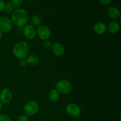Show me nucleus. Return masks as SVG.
<instances>
[{"label":"nucleus","mask_w":121,"mask_h":121,"mask_svg":"<svg viewBox=\"0 0 121 121\" xmlns=\"http://www.w3.org/2000/svg\"><path fill=\"white\" fill-rule=\"evenodd\" d=\"M28 19V13L23 8H17L12 13V22L17 27H23L27 24Z\"/></svg>","instance_id":"1"},{"label":"nucleus","mask_w":121,"mask_h":121,"mask_svg":"<svg viewBox=\"0 0 121 121\" xmlns=\"http://www.w3.org/2000/svg\"><path fill=\"white\" fill-rule=\"evenodd\" d=\"M29 50L28 44L24 41H21L14 45L13 48V53L18 59H26L28 55Z\"/></svg>","instance_id":"2"},{"label":"nucleus","mask_w":121,"mask_h":121,"mask_svg":"<svg viewBox=\"0 0 121 121\" xmlns=\"http://www.w3.org/2000/svg\"><path fill=\"white\" fill-rule=\"evenodd\" d=\"M39 106L37 102L34 100H30L26 103L24 106V111L27 117H30L37 113Z\"/></svg>","instance_id":"3"},{"label":"nucleus","mask_w":121,"mask_h":121,"mask_svg":"<svg viewBox=\"0 0 121 121\" xmlns=\"http://www.w3.org/2000/svg\"><path fill=\"white\" fill-rule=\"evenodd\" d=\"M56 90L63 94H67L72 91V86L70 83L66 80H60L56 84Z\"/></svg>","instance_id":"4"},{"label":"nucleus","mask_w":121,"mask_h":121,"mask_svg":"<svg viewBox=\"0 0 121 121\" xmlns=\"http://www.w3.org/2000/svg\"><path fill=\"white\" fill-rule=\"evenodd\" d=\"M36 34L39 39L44 41L49 39L52 35L50 29L47 26H43V25L38 27Z\"/></svg>","instance_id":"5"},{"label":"nucleus","mask_w":121,"mask_h":121,"mask_svg":"<svg viewBox=\"0 0 121 121\" xmlns=\"http://www.w3.org/2000/svg\"><path fill=\"white\" fill-rule=\"evenodd\" d=\"M13 28L11 19L5 16H0V31L2 33H8Z\"/></svg>","instance_id":"6"},{"label":"nucleus","mask_w":121,"mask_h":121,"mask_svg":"<svg viewBox=\"0 0 121 121\" xmlns=\"http://www.w3.org/2000/svg\"><path fill=\"white\" fill-rule=\"evenodd\" d=\"M13 99V92L10 89L5 87L0 92V102L2 104H8Z\"/></svg>","instance_id":"7"},{"label":"nucleus","mask_w":121,"mask_h":121,"mask_svg":"<svg viewBox=\"0 0 121 121\" xmlns=\"http://www.w3.org/2000/svg\"><path fill=\"white\" fill-rule=\"evenodd\" d=\"M66 111L69 115L76 118L79 117L81 113V108L77 104L71 103L66 106Z\"/></svg>","instance_id":"8"},{"label":"nucleus","mask_w":121,"mask_h":121,"mask_svg":"<svg viewBox=\"0 0 121 121\" xmlns=\"http://www.w3.org/2000/svg\"><path fill=\"white\" fill-rule=\"evenodd\" d=\"M23 33L24 36L28 40H33L36 35V31L35 28L31 25L25 26Z\"/></svg>","instance_id":"9"},{"label":"nucleus","mask_w":121,"mask_h":121,"mask_svg":"<svg viewBox=\"0 0 121 121\" xmlns=\"http://www.w3.org/2000/svg\"><path fill=\"white\" fill-rule=\"evenodd\" d=\"M51 49L53 54L56 56H61L65 53V47L60 43H55L52 44Z\"/></svg>","instance_id":"10"},{"label":"nucleus","mask_w":121,"mask_h":121,"mask_svg":"<svg viewBox=\"0 0 121 121\" xmlns=\"http://www.w3.org/2000/svg\"><path fill=\"white\" fill-rule=\"evenodd\" d=\"M93 30L96 34L102 35L106 33L107 30V26L104 22H98L95 24L93 26Z\"/></svg>","instance_id":"11"},{"label":"nucleus","mask_w":121,"mask_h":121,"mask_svg":"<svg viewBox=\"0 0 121 121\" xmlns=\"http://www.w3.org/2000/svg\"><path fill=\"white\" fill-rule=\"evenodd\" d=\"M108 14L109 17L113 20H117L119 18L121 15L120 11L118 8L115 7H111L108 10Z\"/></svg>","instance_id":"12"},{"label":"nucleus","mask_w":121,"mask_h":121,"mask_svg":"<svg viewBox=\"0 0 121 121\" xmlns=\"http://www.w3.org/2000/svg\"><path fill=\"white\" fill-rule=\"evenodd\" d=\"M108 29L109 31L112 34H116L119 31L120 26L117 21H112L109 24Z\"/></svg>","instance_id":"13"},{"label":"nucleus","mask_w":121,"mask_h":121,"mask_svg":"<svg viewBox=\"0 0 121 121\" xmlns=\"http://www.w3.org/2000/svg\"><path fill=\"white\" fill-rule=\"evenodd\" d=\"M27 64L32 66H37L39 63V58L35 54H30L27 56L26 58Z\"/></svg>","instance_id":"14"},{"label":"nucleus","mask_w":121,"mask_h":121,"mask_svg":"<svg viewBox=\"0 0 121 121\" xmlns=\"http://www.w3.org/2000/svg\"><path fill=\"white\" fill-rule=\"evenodd\" d=\"M59 98V92L56 89H52L48 93V99L52 102H56Z\"/></svg>","instance_id":"15"},{"label":"nucleus","mask_w":121,"mask_h":121,"mask_svg":"<svg viewBox=\"0 0 121 121\" xmlns=\"http://www.w3.org/2000/svg\"><path fill=\"white\" fill-rule=\"evenodd\" d=\"M31 22L33 25L35 26H41L43 22L42 18L40 15H38V14H35V15H33L31 17Z\"/></svg>","instance_id":"16"},{"label":"nucleus","mask_w":121,"mask_h":121,"mask_svg":"<svg viewBox=\"0 0 121 121\" xmlns=\"http://www.w3.org/2000/svg\"><path fill=\"white\" fill-rule=\"evenodd\" d=\"M15 8L14 5L11 3V1H9L7 3H5V7L4 8V11L6 14H12L13 11L15 10Z\"/></svg>","instance_id":"17"},{"label":"nucleus","mask_w":121,"mask_h":121,"mask_svg":"<svg viewBox=\"0 0 121 121\" xmlns=\"http://www.w3.org/2000/svg\"><path fill=\"white\" fill-rule=\"evenodd\" d=\"M43 47L45 49L48 50L52 48V44L51 43V41H48V40H45L43 43Z\"/></svg>","instance_id":"18"},{"label":"nucleus","mask_w":121,"mask_h":121,"mask_svg":"<svg viewBox=\"0 0 121 121\" xmlns=\"http://www.w3.org/2000/svg\"><path fill=\"white\" fill-rule=\"evenodd\" d=\"M0 121H11V119L7 115L0 114Z\"/></svg>","instance_id":"19"},{"label":"nucleus","mask_w":121,"mask_h":121,"mask_svg":"<svg viewBox=\"0 0 121 121\" xmlns=\"http://www.w3.org/2000/svg\"><path fill=\"white\" fill-rule=\"evenodd\" d=\"M11 3L14 5V7H19V6L21 5L22 4L23 0H11Z\"/></svg>","instance_id":"20"},{"label":"nucleus","mask_w":121,"mask_h":121,"mask_svg":"<svg viewBox=\"0 0 121 121\" xmlns=\"http://www.w3.org/2000/svg\"><path fill=\"white\" fill-rule=\"evenodd\" d=\"M28 118L26 115H21L19 116L17 118V121H28Z\"/></svg>","instance_id":"21"},{"label":"nucleus","mask_w":121,"mask_h":121,"mask_svg":"<svg viewBox=\"0 0 121 121\" xmlns=\"http://www.w3.org/2000/svg\"><path fill=\"white\" fill-rule=\"evenodd\" d=\"M19 64H20V66L22 67H25L27 66V65H28L27 62V60L26 59H20V61H19Z\"/></svg>","instance_id":"22"},{"label":"nucleus","mask_w":121,"mask_h":121,"mask_svg":"<svg viewBox=\"0 0 121 121\" xmlns=\"http://www.w3.org/2000/svg\"><path fill=\"white\" fill-rule=\"evenodd\" d=\"M5 7V2L3 0H0V12L4 10Z\"/></svg>","instance_id":"23"},{"label":"nucleus","mask_w":121,"mask_h":121,"mask_svg":"<svg viewBox=\"0 0 121 121\" xmlns=\"http://www.w3.org/2000/svg\"><path fill=\"white\" fill-rule=\"evenodd\" d=\"M100 4L102 5H108L112 2V0H99Z\"/></svg>","instance_id":"24"},{"label":"nucleus","mask_w":121,"mask_h":121,"mask_svg":"<svg viewBox=\"0 0 121 121\" xmlns=\"http://www.w3.org/2000/svg\"><path fill=\"white\" fill-rule=\"evenodd\" d=\"M23 30H24L23 27H18L17 29V31L19 33H21L22 32L23 33Z\"/></svg>","instance_id":"25"},{"label":"nucleus","mask_w":121,"mask_h":121,"mask_svg":"<svg viewBox=\"0 0 121 121\" xmlns=\"http://www.w3.org/2000/svg\"><path fill=\"white\" fill-rule=\"evenodd\" d=\"M2 37H3V33L0 31V40H1V39H2Z\"/></svg>","instance_id":"26"},{"label":"nucleus","mask_w":121,"mask_h":121,"mask_svg":"<svg viewBox=\"0 0 121 121\" xmlns=\"http://www.w3.org/2000/svg\"><path fill=\"white\" fill-rule=\"evenodd\" d=\"M2 107H3V104H2V103H1V102H0V111H1V110H2Z\"/></svg>","instance_id":"27"}]
</instances>
